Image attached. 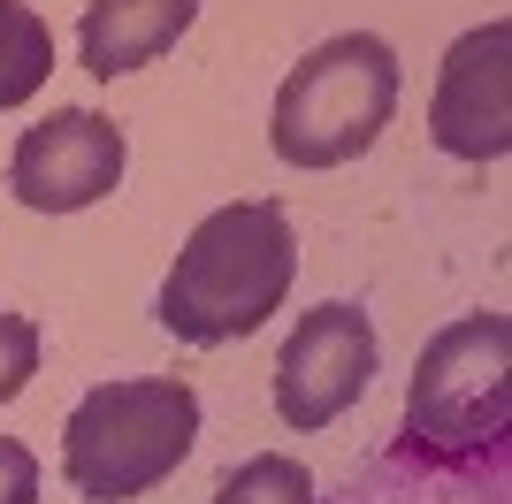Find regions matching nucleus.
<instances>
[{
  "label": "nucleus",
  "mask_w": 512,
  "mask_h": 504,
  "mask_svg": "<svg viewBox=\"0 0 512 504\" xmlns=\"http://www.w3.org/2000/svg\"><path fill=\"white\" fill-rule=\"evenodd\" d=\"M291 275H299L291 214L276 199H237L184 237L153 314L176 344H230V336H253L268 314H283Z\"/></svg>",
  "instance_id": "f257e3e1"
},
{
  "label": "nucleus",
  "mask_w": 512,
  "mask_h": 504,
  "mask_svg": "<svg viewBox=\"0 0 512 504\" xmlns=\"http://www.w3.org/2000/svg\"><path fill=\"white\" fill-rule=\"evenodd\" d=\"M199 443V398L176 375H123L85 390L62 428V474L85 504H130L169 482Z\"/></svg>",
  "instance_id": "f03ea898"
},
{
  "label": "nucleus",
  "mask_w": 512,
  "mask_h": 504,
  "mask_svg": "<svg viewBox=\"0 0 512 504\" xmlns=\"http://www.w3.org/2000/svg\"><path fill=\"white\" fill-rule=\"evenodd\" d=\"M390 107H398V54L375 31H337L299 69L283 77L276 115H268V146L291 168H344L383 138Z\"/></svg>",
  "instance_id": "7ed1b4c3"
},
{
  "label": "nucleus",
  "mask_w": 512,
  "mask_h": 504,
  "mask_svg": "<svg viewBox=\"0 0 512 504\" xmlns=\"http://www.w3.org/2000/svg\"><path fill=\"white\" fill-rule=\"evenodd\" d=\"M505 420H512V321L459 314L413 359L406 436L428 459H482L505 443Z\"/></svg>",
  "instance_id": "20e7f679"
},
{
  "label": "nucleus",
  "mask_w": 512,
  "mask_h": 504,
  "mask_svg": "<svg viewBox=\"0 0 512 504\" xmlns=\"http://www.w3.org/2000/svg\"><path fill=\"white\" fill-rule=\"evenodd\" d=\"M375 359H383L375 352V321H367L352 298L306 306L299 329L283 336V352H276V413H283V428L314 436V428L344 420L367 398Z\"/></svg>",
  "instance_id": "39448f33"
},
{
  "label": "nucleus",
  "mask_w": 512,
  "mask_h": 504,
  "mask_svg": "<svg viewBox=\"0 0 512 504\" xmlns=\"http://www.w3.org/2000/svg\"><path fill=\"white\" fill-rule=\"evenodd\" d=\"M123 130L92 115V107H54L46 123H31L8 153V191L31 214H85L123 184Z\"/></svg>",
  "instance_id": "423d86ee"
},
{
  "label": "nucleus",
  "mask_w": 512,
  "mask_h": 504,
  "mask_svg": "<svg viewBox=\"0 0 512 504\" xmlns=\"http://www.w3.org/2000/svg\"><path fill=\"white\" fill-rule=\"evenodd\" d=\"M428 138L459 161H505L512 146V23H474L451 39L428 100Z\"/></svg>",
  "instance_id": "0eeeda50"
},
{
  "label": "nucleus",
  "mask_w": 512,
  "mask_h": 504,
  "mask_svg": "<svg viewBox=\"0 0 512 504\" xmlns=\"http://www.w3.org/2000/svg\"><path fill=\"white\" fill-rule=\"evenodd\" d=\"M199 0H85V16H77V62L85 77L115 84L130 69L161 62L184 31H192Z\"/></svg>",
  "instance_id": "6e6552de"
},
{
  "label": "nucleus",
  "mask_w": 512,
  "mask_h": 504,
  "mask_svg": "<svg viewBox=\"0 0 512 504\" xmlns=\"http://www.w3.org/2000/svg\"><path fill=\"white\" fill-rule=\"evenodd\" d=\"M54 77V31L31 0H0V107L39 100Z\"/></svg>",
  "instance_id": "1a4fd4ad"
},
{
  "label": "nucleus",
  "mask_w": 512,
  "mask_h": 504,
  "mask_svg": "<svg viewBox=\"0 0 512 504\" xmlns=\"http://www.w3.org/2000/svg\"><path fill=\"white\" fill-rule=\"evenodd\" d=\"M214 504H314V474L299 459H283V451H260V459L222 474Z\"/></svg>",
  "instance_id": "9d476101"
},
{
  "label": "nucleus",
  "mask_w": 512,
  "mask_h": 504,
  "mask_svg": "<svg viewBox=\"0 0 512 504\" xmlns=\"http://www.w3.org/2000/svg\"><path fill=\"white\" fill-rule=\"evenodd\" d=\"M39 375V321L0 314V405H16Z\"/></svg>",
  "instance_id": "9b49d317"
},
{
  "label": "nucleus",
  "mask_w": 512,
  "mask_h": 504,
  "mask_svg": "<svg viewBox=\"0 0 512 504\" xmlns=\"http://www.w3.org/2000/svg\"><path fill=\"white\" fill-rule=\"evenodd\" d=\"M0 504H39V459L16 436H0Z\"/></svg>",
  "instance_id": "f8f14e48"
}]
</instances>
